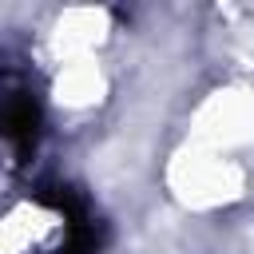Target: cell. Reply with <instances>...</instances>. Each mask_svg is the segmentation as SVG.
Listing matches in <instances>:
<instances>
[{
  "label": "cell",
  "instance_id": "obj_1",
  "mask_svg": "<svg viewBox=\"0 0 254 254\" xmlns=\"http://www.w3.org/2000/svg\"><path fill=\"white\" fill-rule=\"evenodd\" d=\"M4 135L12 143V151L20 159L32 155L36 147V135H40V107L28 91H12L8 95V107H4Z\"/></svg>",
  "mask_w": 254,
  "mask_h": 254
}]
</instances>
